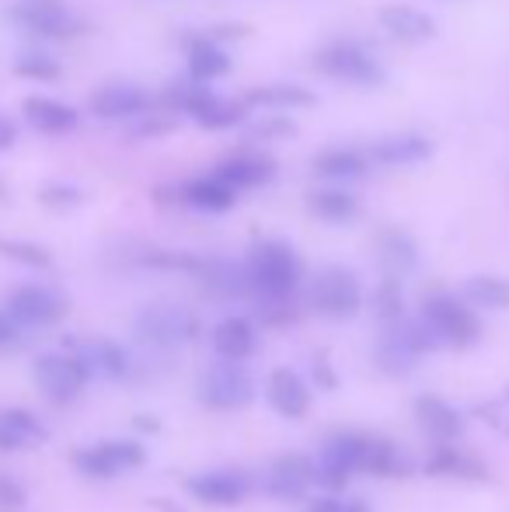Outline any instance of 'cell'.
<instances>
[{
	"mask_svg": "<svg viewBox=\"0 0 509 512\" xmlns=\"http://www.w3.org/2000/svg\"><path fill=\"white\" fill-rule=\"evenodd\" d=\"M314 175L328 178V182H353V178H363L367 171V154L353 147H328L321 154H314L311 161Z\"/></svg>",
	"mask_w": 509,
	"mask_h": 512,
	"instance_id": "21",
	"label": "cell"
},
{
	"mask_svg": "<svg viewBox=\"0 0 509 512\" xmlns=\"http://www.w3.org/2000/svg\"><path fill=\"white\" fill-rule=\"evenodd\" d=\"M311 213L325 223H349L360 216V199L346 189H321L311 196Z\"/></svg>",
	"mask_w": 509,
	"mask_h": 512,
	"instance_id": "27",
	"label": "cell"
},
{
	"mask_svg": "<svg viewBox=\"0 0 509 512\" xmlns=\"http://www.w3.org/2000/svg\"><path fill=\"white\" fill-rule=\"evenodd\" d=\"M377 25L401 46H419L436 35V18L412 4H384L377 11Z\"/></svg>",
	"mask_w": 509,
	"mask_h": 512,
	"instance_id": "9",
	"label": "cell"
},
{
	"mask_svg": "<svg viewBox=\"0 0 509 512\" xmlns=\"http://www.w3.org/2000/svg\"><path fill=\"white\" fill-rule=\"evenodd\" d=\"M213 175L224 178L231 189H258V185H269L276 178V161L269 154H258V150H241L231 154L213 168Z\"/></svg>",
	"mask_w": 509,
	"mask_h": 512,
	"instance_id": "11",
	"label": "cell"
},
{
	"mask_svg": "<svg viewBox=\"0 0 509 512\" xmlns=\"http://www.w3.org/2000/svg\"><path fill=\"white\" fill-rule=\"evenodd\" d=\"M374 310H377V317H381L384 324H391V321H398V317H405V300H401L398 279H384V283L377 286Z\"/></svg>",
	"mask_w": 509,
	"mask_h": 512,
	"instance_id": "32",
	"label": "cell"
},
{
	"mask_svg": "<svg viewBox=\"0 0 509 512\" xmlns=\"http://www.w3.org/2000/svg\"><path fill=\"white\" fill-rule=\"evenodd\" d=\"M150 108V95L140 84H105L91 95V112L105 122H129L136 115H143Z\"/></svg>",
	"mask_w": 509,
	"mask_h": 512,
	"instance_id": "10",
	"label": "cell"
},
{
	"mask_svg": "<svg viewBox=\"0 0 509 512\" xmlns=\"http://www.w3.org/2000/svg\"><path fill=\"white\" fill-rule=\"evenodd\" d=\"M140 335L154 345H178L196 335V321L182 307H147L140 317Z\"/></svg>",
	"mask_w": 509,
	"mask_h": 512,
	"instance_id": "13",
	"label": "cell"
},
{
	"mask_svg": "<svg viewBox=\"0 0 509 512\" xmlns=\"http://www.w3.org/2000/svg\"><path fill=\"white\" fill-rule=\"evenodd\" d=\"M42 203L46 206H77L81 203V189H74V185H46V189H42Z\"/></svg>",
	"mask_w": 509,
	"mask_h": 512,
	"instance_id": "35",
	"label": "cell"
},
{
	"mask_svg": "<svg viewBox=\"0 0 509 512\" xmlns=\"http://www.w3.org/2000/svg\"><path fill=\"white\" fill-rule=\"evenodd\" d=\"M14 143H18V126L0 115V154H4V150H11Z\"/></svg>",
	"mask_w": 509,
	"mask_h": 512,
	"instance_id": "37",
	"label": "cell"
},
{
	"mask_svg": "<svg viewBox=\"0 0 509 512\" xmlns=\"http://www.w3.org/2000/svg\"><path fill=\"white\" fill-rule=\"evenodd\" d=\"M307 512H367V506H360V502H342V499L325 495V499L311 502V509H307Z\"/></svg>",
	"mask_w": 509,
	"mask_h": 512,
	"instance_id": "36",
	"label": "cell"
},
{
	"mask_svg": "<svg viewBox=\"0 0 509 512\" xmlns=\"http://www.w3.org/2000/svg\"><path fill=\"white\" fill-rule=\"evenodd\" d=\"M28 328H21L18 321H14L7 310H0V352H11L21 345V338H25Z\"/></svg>",
	"mask_w": 509,
	"mask_h": 512,
	"instance_id": "34",
	"label": "cell"
},
{
	"mask_svg": "<svg viewBox=\"0 0 509 512\" xmlns=\"http://www.w3.org/2000/svg\"><path fill=\"white\" fill-rule=\"evenodd\" d=\"M248 286L265 300H286L300 283V258L283 241H258L245 262Z\"/></svg>",
	"mask_w": 509,
	"mask_h": 512,
	"instance_id": "1",
	"label": "cell"
},
{
	"mask_svg": "<svg viewBox=\"0 0 509 512\" xmlns=\"http://www.w3.org/2000/svg\"><path fill=\"white\" fill-rule=\"evenodd\" d=\"M245 108H262V112H300V108H311L318 98L311 95L300 84H262V88H252L245 98Z\"/></svg>",
	"mask_w": 509,
	"mask_h": 512,
	"instance_id": "17",
	"label": "cell"
},
{
	"mask_svg": "<svg viewBox=\"0 0 509 512\" xmlns=\"http://www.w3.org/2000/svg\"><path fill=\"white\" fill-rule=\"evenodd\" d=\"M422 321H426L429 335L436 345H471L478 338V317L468 310V300L436 293L422 307Z\"/></svg>",
	"mask_w": 509,
	"mask_h": 512,
	"instance_id": "3",
	"label": "cell"
},
{
	"mask_svg": "<svg viewBox=\"0 0 509 512\" xmlns=\"http://www.w3.org/2000/svg\"><path fill=\"white\" fill-rule=\"evenodd\" d=\"M133 122V129H129V136H133V140H157V136H168L171 129L178 126V115L171 112H164V115H154L147 108V112L143 115H136V119H129Z\"/></svg>",
	"mask_w": 509,
	"mask_h": 512,
	"instance_id": "31",
	"label": "cell"
},
{
	"mask_svg": "<svg viewBox=\"0 0 509 512\" xmlns=\"http://www.w3.org/2000/svg\"><path fill=\"white\" fill-rule=\"evenodd\" d=\"M415 415H419V425L436 439H454L461 436V415L440 398H419L415 401Z\"/></svg>",
	"mask_w": 509,
	"mask_h": 512,
	"instance_id": "25",
	"label": "cell"
},
{
	"mask_svg": "<svg viewBox=\"0 0 509 512\" xmlns=\"http://www.w3.org/2000/svg\"><path fill=\"white\" fill-rule=\"evenodd\" d=\"M7 314L21 328H49L67 314V297L53 286H18L7 297Z\"/></svg>",
	"mask_w": 509,
	"mask_h": 512,
	"instance_id": "7",
	"label": "cell"
},
{
	"mask_svg": "<svg viewBox=\"0 0 509 512\" xmlns=\"http://www.w3.org/2000/svg\"><path fill=\"white\" fill-rule=\"evenodd\" d=\"M314 70H321L332 81L356 84V88H381L387 81L384 63L353 39L328 42L321 53H314Z\"/></svg>",
	"mask_w": 509,
	"mask_h": 512,
	"instance_id": "2",
	"label": "cell"
},
{
	"mask_svg": "<svg viewBox=\"0 0 509 512\" xmlns=\"http://www.w3.org/2000/svg\"><path fill=\"white\" fill-rule=\"evenodd\" d=\"M11 21L42 39H70L81 28L67 0H18L11 7Z\"/></svg>",
	"mask_w": 509,
	"mask_h": 512,
	"instance_id": "5",
	"label": "cell"
},
{
	"mask_svg": "<svg viewBox=\"0 0 509 512\" xmlns=\"http://www.w3.org/2000/svg\"><path fill=\"white\" fill-rule=\"evenodd\" d=\"M178 199L192 209H203V213H227V209L238 203V189H231L224 178H217L210 171V175H199L192 182H185L178 189Z\"/></svg>",
	"mask_w": 509,
	"mask_h": 512,
	"instance_id": "16",
	"label": "cell"
},
{
	"mask_svg": "<svg viewBox=\"0 0 509 512\" xmlns=\"http://www.w3.org/2000/svg\"><path fill=\"white\" fill-rule=\"evenodd\" d=\"M464 300L485 310H506L509 307V283L499 276H475L464 283Z\"/></svg>",
	"mask_w": 509,
	"mask_h": 512,
	"instance_id": "29",
	"label": "cell"
},
{
	"mask_svg": "<svg viewBox=\"0 0 509 512\" xmlns=\"http://www.w3.org/2000/svg\"><path fill=\"white\" fill-rule=\"evenodd\" d=\"M314 481V467L304 457H283L269 467V492L279 499H297Z\"/></svg>",
	"mask_w": 509,
	"mask_h": 512,
	"instance_id": "24",
	"label": "cell"
},
{
	"mask_svg": "<svg viewBox=\"0 0 509 512\" xmlns=\"http://www.w3.org/2000/svg\"><path fill=\"white\" fill-rule=\"evenodd\" d=\"M21 115L32 129L46 136H63V133H74L77 122H81V112L74 105L60 102V98H49V95H32L21 102Z\"/></svg>",
	"mask_w": 509,
	"mask_h": 512,
	"instance_id": "14",
	"label": "cell"
},
{
	"mask_svg": "<svg viewBox=\"0 0 509 512\" xmlns=\"http://www.w3.org/2000/svg\"><path fill=\"white\" fill-rule=\"evenodd\" d=\"M42 439H46V429L32 411H0V450H28V446H39Z\"/></svg>",
	"mask_w": 509,
	"mask_h": 512,
	"instance_id": "20",
	"label": "cell"
},
{
	"mask_svg": "<svg viewBox=\"0 0 509 512\" xmlns=\"http://www.w3.org/2000/svg\"><path fill=\"white\" fill-rule=\"evenodd\" d=\"M377 248H381V258H384V265L391 272H408L415 262H419V248H415V241L398 227L381 230V241H377Z\"/></svg>",
	"mask_w": 509,
	"mask_h": 512,
	"instance_id": "28",
	"label": "cell"
},
{
	"mask_svg": "<svg viewBox=\"0 0 509 512\" xmlns=\"http://www.w3.org/2000/svg\"><path fill=\"white\" fill-rule=\"evenodd\" d=\"M140 464H143V450L136 443H129V439L126 443H102L77 453V467L84 474H95V478H116V474Z\"/></svg>",
	"mask_w": 509,
	"mask_h": 512,
	"instance_id": "15",
	"label": "cell"
},
{
	"mask_svg": "<svg viewBox=\"0 0 509 512\" xmlns=\"http://www.w3.org/2000/svg\"><path fill=\"white\" fill-rule=\"evenodd\" d=\"M255 387H252V377L241 370L234 359H224V363L210 366L199 380V398L206 401L210 408H245L252 401Z\"/></svg>",
	"mask_w": 509,
	"mask_h": 512,
	"instance_id": "6",
	"label": "cell"
},
{
	"mask_svg": "<svg viewBox=\"0 0 509 512\" xmlns=\"http://www.w3.org/2000/svg\"><path fill=\"white\" fill-rule=\"evenodd\" d=\"M265 398H269V405L286 418H300L307 411V405H311V391H307V384L290 370L272 373L269 387H265Z\"/></svg>",
	"mask_w": 509,
	"mask_h": 512,
	"instance_id": "19",
	"label": "cell"
},
{
	"mask_svg": "<svg viewBox=\"0 0 509 512\" xmlns=\"http://www.w3.org/2000/svg\"><path fill=\"white\" fill-rule=\"evenodd\" d=\"M189 492L196 499L210 502V506H231V502H241V495H245V478L234 471H210L192 478Z\"/></svg>",
	"mask_w": 509,
	"mask_h": 512,
	"instance_id": "23",
	"label": "cell"
},
{
	"mask_svg": "<svg viewBox=\"0 0 509 512\" xmlns=\"http://www.w3.org/2000/svg\"><path fill=\"white\" fill-rule=\"evenodd\" d=\"M213 349L224 359H248L255 352V324L245 317H224V321L213 328Z\"/></svg>",
	"mask_w": 509,
	"mask_h": 512,
	"instance_id": "22",
	"label": "cell"
},
{
	"mask_svg": "<svg viewBox=\"0 0 509 512\" xmlns=\"http://www.w3.org/2000/svg\"><path fill=\"white\" fill-rule=\"evenodd\" d=\"M35 380H39V391L46 394L56 405H70L77 394L88 384V373L77 363V356H67V352H49L35 363Z\"/></svg>",
	"mask_w": 509,
	"mask_h": 512,
	"instance_id": "8",
	"label": "cell"
},
{
	"mask_svg": "<svg viewBox=\"0 0 509 512\" xmlns=\"http://www.w3.org/2000/svg\"><path fill=\"white\" fill-rule=\"evenodd\" d=\"M311 304L321 317H332V321H346L356 310L363 307V286L342 265H328L314 276L311 283Z\"/></svg>",
	"mask_w": 509,
	"mask_h": 512,
	"instance_id": "4",
	"label": "cell"
},
{
	"mask_svg": "<svg viewBox=\"0 0 509 512\" xmlns=\"http://www.w3.org/2000/svg\"><path fill=\"white\" fill-rule=\"evenodd\" d=\"M286 136H297V122L290 119V112H262L252 119L248 126V140H262V143H276Z\"/></svg>",
	"mask_w": 509,
	"mask_h": 512,
	"instance_id": "30",
	"label": "cell"
},
{
	"mask_svg": "<svg viewBox=\"0 0 509 512\" xmlns=\"http://www.w3.org/2000/svg\"><path fill=\"white\" fill-rule=\"evenodd\" d=\"M77 363L84 373H98V377H123L126 373V352L112 342H88L77 349Z\"/></svg>",
	"mask_w": 509,
	"mask_h": 512,
	"instance_id": "26",
	"label": "cell"
},
{
	"mask_svg": "<svg viewBox=\"0 0 509 512\" xmlns=\"http://www.w3.org/2000/svg\"><path fill=\"white\" fill-rule=\"evenodd\" d=\"M231 74V56L213 35H199L189 46V77L199 84H213Z\"/></svg>",
	"mask_w": 509,
	"mask_h": 512,
	"instance_id": "18",
	"label": "cell"
},
{
	"mask_svg": "<svg viewBox=\"0 0 509 512\" xmlns=\"http://www.w3.org/2000/svg\"><path fill=\"white\" fill-rule=\"evenodd\" d=\"M433 140L419 133H394V136H381V140L370 147V161L384 164V168H412V164H422L433 157Z\"/></svg>",
	"mask_w": 509,
	"mask_h": 512,
	"instance_id": "12",
	"label": "cell"
},
{
	"mask_svg": "<svg viewBox=\"0 0 509 512\" xmlns=\"http://www.w3.org/2000/svg\"><path fill=\"white\" fill-rule=\"evenodd\" d=\"M14 70H18L21 77H32V81H56V77H60V67H56L49 56H21V60L14 63Z\"/></svg>",
	"mask_w": 509,
	"mask_h": 512,
	"instance_id": "33",
	"label": "cell"
}]
</instances>
